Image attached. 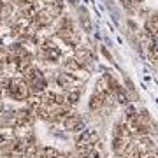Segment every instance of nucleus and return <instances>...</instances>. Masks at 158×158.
Wrapping results in <instances>:
<instances>
[{
	"mask_svg": "<svg viewBox=\"0 0 158 158\" xmlns=\"http://www.w3.org/2000/svg\"><path fill=\"white\" fill-rule=\"evenodd\" d=\"M95 141H97V134L93 132V130H86L85 134H83V135L77 139V146H81V148L91 146Z\"/></svg>",
	"mask_w": 158,
	"mask_h": 158,
	"instance_id": "nucleus-1",
	"label": "nucleus"
},
{
	"mask_svg": "<svg viewBox=\"0 0 158 158\" xmlns=\"http://www.w3.org/2000/svg\"><path fill=\"white\" fill-rule=\"evenodd\" d=\"M118 100L121 104H128V98H127V95H125L123 91H118Z\"/></svg>",
	"mask_w": 158,
	"mask_h": 158,
	"instance_id": "nucleus-2",
	"label": "nucleus"
},
{
	"mask_svg": "<svg viewBox=\"0 0 158 158\" xmlns=\"http://www.w3.org/2000/svg\"><path fill=\"white\" fill-rule=\"evenodd\" d=\"M86 158H100V155L97 151H88V155H86Z\"/></svg>",
	"mask_w": 158,
	"mask_h": 158,
	"instance_id": "nucleus-3",
	"label": "nucleus"
}]
</instances>
